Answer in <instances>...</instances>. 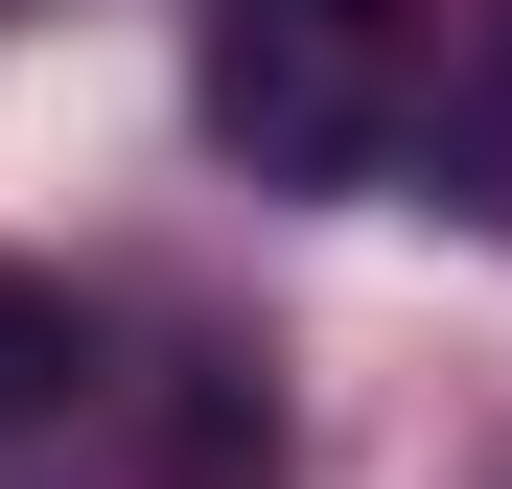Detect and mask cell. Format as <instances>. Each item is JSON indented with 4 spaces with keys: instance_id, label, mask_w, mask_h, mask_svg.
I'll return each instance as SVG.
<instances>
[{
    "instance_id": "obj_3",
    "label": "cell",
    "mask_w": 512,
    "mask_h": 489,
    "mask_svg": "<svg viewBox=\"0 0 512 489\" xmlns=\"http://www.w3.org/2000/svg\"><path fill=\"white\" fill-rule=\"evenodd\" d=\"M163 466H187V489H256V466H280V396H233V373L163 396Z\"/></svg>"
},
{
    "instance_id": "obj_2",
    "label": "cell",
    "mask_w": 512,
    "mask_h": 489,
    "mask_svg": "<svg viewBox=\"0 0 512 489\" xmlns=\"http://www.w3.org/2000/svg\"><path fill=\"white\" fill-rule=\"evenodd\" d=\"M70 396H94V326H70V280L0 257V420H70Z\"/></svg>"
},
{
    "instance_id": "obj_1",
    "label": "cell",
    "mask_w": 512,
    "mask_h": 489,
    "mask_svg": "<svg viewBox=\"0 0 512 489\" xmlns=\"http://www.w3.org/2000/svg\"><path fill=\"white\" fill-rule=\"evenodd\" d=\"M396 117V0H210V140L256 187H350Z\"/></svg>"
}]
</instances>
